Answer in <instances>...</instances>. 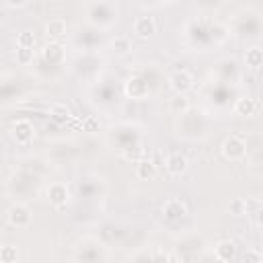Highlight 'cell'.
I'll return each instance as SVG.
<instances>
[{"label": "cell", "mask_w": 263, "mask_h": 263, "mask_svg": "<svg viewBox=\"0 0 263 263\" xmlns=\"http://www.w3.org/2000/svg\"><path fill=\"white\" fill-rule=\"evenodd\" d=\"M86 12H88L86 21L99 29H109L119 18L117 4H113V2H92L86 6Z\"/></svg>", "instance_id": "obj_1"}, {"label": "cell", "mask_w": 263, "mask_h": 263, "mask_svg": "<svg viewBox=\"0 0 263 263\" xmlns=\"http://www.w3.org/2000/svg\"><path fill=\"white\" fill-rule=\"evenodd\" d=\"M220 150H222V156L226 160H230V162H238V160H242L247 156V144H245V140L240 136L226 138L222 142V148Z\"/></svg>", "instance_id": "obj_2"}, {"label": "cell", "mask_w": 263, "mask_h": 263, "mask_svg": "<svg viewBox=\"0 0 263 263\" xmlns=\"http://www.w3.org/2000/svg\"><path fill=\"white\" fill-rule=\"evenodd\" d=\"M6 222L14 228H29L33 222V214L25 203H12L6 210Z\"/></svg>", "instance_id": "obj_3"}, {"label": "cell", "mask_w": 263, "mask_h": 263, "mask_svg": "<svg viewBox=\"0 0 263 263\" xmlns=\"http://www.w3.org/2000/svg\"><path fill=\"white\" fill-rule=\"evenodd\" d=\"M193 74L187 70H175L168 74V86L175 95H187L189 90H193Z\"/></svg>", "instance_id": "obj_4"}, {"label": "cell", "mask_w": 263, "mask_h": 263, "mask_svg": "<svg viewBox=\"0 0 263 263\" xmlns=\"http://www.w3.org/2000/svg\"><path fill=\"white\" fill-rule=\"evenodd\" d=\"M12 138L18 146H29L35 138V125L29 119H16L12 123Z\"/></svg>", "instance_id": "obj_5"}, {"label": "cell", "mask_w": 263, "mask_h": 263, "mask_svg": "<svg viewBox=\"0 0 263 263\" xmlns=\"http://www.w3.org/2000/svg\"><path fill=\"white\" fill-rule=\"evenodd\" d=\"M132 33L140 39H148L152 33H156V18L152 14H140L132 23Z\"/></svg>", "instance_id": "obj_6"}, {"label": "cell", "mask_w": 263, "mask_h": 263, "mask_svg": "<svg viewBox=\"0 0 263 263\" xmlns=\"http://www.w3.org/2000/svg\"><path fill=\"white\" fill-rule=\"evenodd\" d=\"M47 199H49V203L53 208L64 210L68 205V201H70V189H68V185H64V183H49V187H47Z\"/></svg>", "instance_id": "obj_7"}, {"label": "cell", "mask_w": 263, "mask_h": 263, "mask_svg": "<svg viewBox=\"0 0 263 263\" xmlns=\"http://www.w3.org/2000/svg\"><path fill=\"white\" fill-rule=\"evenodd\" d=\"M164 168H166V173H168L171 177H181V175L187 173L189 160H187V156L181 154V152H171V154H166V158H164Z\"/></svg>", "instance_id": "obj_8"}, {"label": "cell", "mask_w": 263, "mask_h": 263, "mask_svg": "<svg viewBox=\"0 0 263 263\" xmlns=\"http://www.w3.org/2000/svg\"><path fill=\"white\" fill-rule=\"evenodd\" d=\"M232 111H234V115H238V117H255L257 111H259V103H257V99H253V97H238V99L234 101Z\"/></svg>", "instance_id": "obj_9"}, {"label": "cell", "mask_w": 263, "mask_h": 263, "mask_svg": "<svg viewBox=\"0 0 263 263\" xmlns=\"http://www.w3.org/2000/svg\"><path fill=\"white\" fill-rule=\"evenodd\" d=\"M162 214H164L166 218H171V220H177V218L187 216L189 210H187V205H185L183 199H179V197H171V199H166V201L162 203Z\"/></svg>", "instance_id": "obj_10"}, {"label": "cell", "mask_w": 263, "mask_h": 263, "mask_svg": "<svg viewBox=\"0 0 263 263\" xmlns=\"http://www.w3.org/2000/svg\"><path fill=\"white\" fill-rule=\"evenodd\" d=\"M236 255V245L234 240H220L214 245V257L220 261V263H228L232 261Z\"/></svg>", "instance_id": "obj_11"}, {"label": "cell", "mask_w": 263, "mask_h": 263, "mask_svg": "<svg viewBox=\"0 0 263 263\" xmlns=\"http://www.w3.org/2000/svg\"><path fill=\"white\" fill-rule=\"evenodd\" d=\"M134 175L140 179V181H152L156 177V162L152 158H142L136 162V168H134Z\"/></svg>", "instance_id": "obj_12"}, {"label": "cell", "mask_w": 263, "mask_h": 263, "mask_svg": "<svg viewBox=\"0 0 263 263\" xmlns=\"http://www.w3.org/2000/svg\"><path fill=\"white\" fill-rule=\"evenodd\" d=\"M66 31H68V23H66V18H62V16H53V18H49V21L45 23V35H47V37L60 39V37L66 35Z\"/></svg>", "instance_id": "obj_13"}, {"label": "cell", "mask_w": 263, "mask_h": 263, "mask_svg": "<svg viewBox=\"0 0 263 263\" xmlns=\"http://www.w3.org/2000/svg\"><path fill=\"white\" fill-rule=\"evenodd\" d=\"M70 117H72V111H70V107H68L66 103H53V105L49 107V119H51L53 123L64 125L66 121H70Z\"/></svg>", "instance_id": "obj_14"}, {"label": "cell", "mask_w": 263, "mask_h": 263, "mask_svg": "<svg viewBox=\"0 0 263 263\" xmlns=\"http://www.w3.org/2000/svg\"><path fill=\"white\" fill-rule=\"evenodd\" d=\"M245 64L251 70H259L263 66V49L259 45H251L245 51Z\"/></svg>", "instance_id": "obj_15"}, {"label": "cell", "mask_w": 263, "mask_h": 263, "mask_svg": "<svg viewBox=\"0 0 263 263\" xmlns=\"http://www.w3.org/2000/svg\"><path fill=\"white\" fill-rule=\"evenodd\" d=\"M111 51H113L115 55H119V58L127 55V53L132 51V41H129V37H127V35H115V37L111 39Z\"/></svg>", "instance_id": "obj_16"}, {"label": "cell", "mask_w": 263, "mask_h": 263, "mask_svg": "<svg viewBox=\"0 0 263 263\" xmlns=\"http://www.w3.org/2000/svg\"><path fill=\"white\" fill-rule=\"evenodd\" d=\"M168 109L177 115H185L189 109H191V103H189V97L187 95H175L171 101H168Z\"/></svg>", "instance_id": "obj_17"}, {"label": "cell", "mask_w": 263, "mask_h": 263, "mask_svg": "<svg viewBox=\"0 0 263 263\" xmlns=\"http://www.w3.org/2000/svg\"><path fill=\"white\" fill-rule=\"evenodd\" d=\"M18 261V249L14 245H2L0 247V263H16Z\"/></svg>", "instance_id": "obj_18"}, {"label": "cell", "mask_w": 263, "mask_h": 263, "mask_svg": "<svg viewBox=\"0 0 263 263\" xmlns=\"http://www.w3.org/2000/svg\"><path fill=\"white\" fill-rule=\"evenodd\" d=\"M14 58H16V64H21V66H29V64L33 62V58H35V49L16 47V53H14Z\"/></svg>", "instance_id": "obj_19"}, {"label": "cell", "mask_w": 263, "mask_h": 263, "mask_svg": "<svg viewBox=\"0 0 263 263\" xmlns=\"http://www.w3.org/2000/svg\"><path fill=\"white\" fill-rule=\"evenodd\" d=\"M16 47H27V49H33L35 47V35L31 31H21L16 35Z\"/></svg>", "instance_id": "obj_20"}, {"label": "cell", "mask_w": 263, "mask_h": 263, "mask_svg": "<svg viewBox=\"0 0 263 263\" xmlns=\"http://www.w3.org/2000/svg\"><path fill=\"white\" fill-rule=\"evenodd\" d=\"M99 129H101V121H99L97 115H86V117L82 119V132H86V134H97Z\"/></svg>", "instance_id": "obj_21"}, {"label": "cell", "mask_w": 263, "mask_h": 263, "mask_svg": "<svg viewBox=\"0 0 263 263\" xmlns=\"http://www.w3.org/2000/svg\"><path fill=\"white\" fill-rule=\"evenodd\" d=\"M240 263H263V257H261V251L259 249H247L240 257Z\"/></svg>", "instance_id": "obj_22"}, {"label": "cell", "mask_w": 263, "mask_h": 263, "mask_svg": "<svg viewBox=\"0 0 263 263\" xmlns=\"http://www.w3.org/2000/svg\"><path fill=\"white\" fill-rule=\"evenodd\" d=\"M228 212L232 216H245V197H234L228 203Z\"/></svg>", "instance_id": "obj_23"}, {"label": "cell", "mask_w": 263, "mask_h": 263, "mask_svg": "<svg viewBox=\"0 0 263 263\" xmlns=\"http://www.w3.org/2000/svg\"><path fill=\"white\" fill-rule=\"evenodd\" d=\"M259 210H261L259 197H247L245 199V214H259Z\"/></svg>", "instance_id": "obj_24"}, {"label": "cell", "mask_w": 263, "mask_h": 263, "mask_svg": "<svg viewBox=\"0 0 263 263\" xmlns=\"http://www.w3.org/2000/svg\"><path fill=\"white\" fill-rule=\"evenodd\" d=\"M31 2H27V0H21V2H12V0H6L4 2V6H8V8H27Z\"/></svg>", "instance_id": "obj_25"}, {"label": "cell", "mask_w": 263, "mask_h": 263, "mask_svg": "<svg viewBox=\"0 0 263 263\" xmlns=\"http://www.w3.org/2000/svg\"><path fill=\"white\" fill-rule=\"evenodd\" d=\"M0 247H2V242H0Z\"/></svg>", "instance_id": "obj_26"}]
</instances>
